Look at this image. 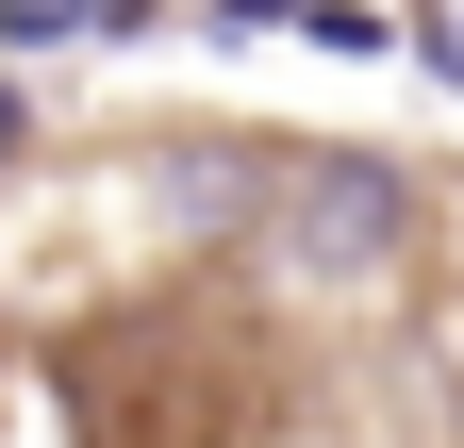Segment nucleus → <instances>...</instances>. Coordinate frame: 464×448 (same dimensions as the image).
Here are the masks:
<instances>
[{
    "label": "nucleus",
    "instance_id": "nucleus-2",
    "mask_svg": "<svg viewBox=\"0 0 464 448\" xmlns=\"http://www.w3.org/2000/svg\"><path fill=\"white\" fill-rule=\"evenodd\" d=\"M150 183H166V200H183V233H216V216H232V200H249V183H266V166H249V150H166V166H150Z\"/></svg>",
    "mask_w": 464,
    "mask_h": 448
},
{
    "label": "nucleus",
    "instance_id": "nucleus-4",
    "mask_svg": "<svg viewBox=\"0 0 464 448\" xmlns=\"http://www.w3.org/2000/svg\"><path fill=\"white\" fill-rule=\"evenodd\" d=\"M17 133H34V100H17V83H0V166H17Z\"/></svg>",
    "mask_w": 464,
    "mask_h": 448
},
{
    "label": "nucleus",
    "instance_id": "nucleus-1",
    "mask_svg": "<svg viewBox=\"0 0 464 448\" xmlns=\"http://www.w3.org/2000/svg\"><path fill=\"white\" fill-rule=\"evenodd\" d=\"M266 249H282V283H398L415 266V183H398L382 150H299V166H266Z\"/></svg>",
    "mask_w": 464,
    "mask_h": 448
},
{
    "label": "nucleus",
    "instance_id": "nucleus-3",
    "mask_svg": "<svg viewBox=\"0 0 464 448\" xmlns=\"http://www.w3.org/2000/svg\"><path fill=\"white\" fill-rule=\"evenodd\" d=\"M67 34H100V0H0V50H67Z\"/></svg>",
    "mask_w": 464,
    "mask_h": 448
}]
</instances>
